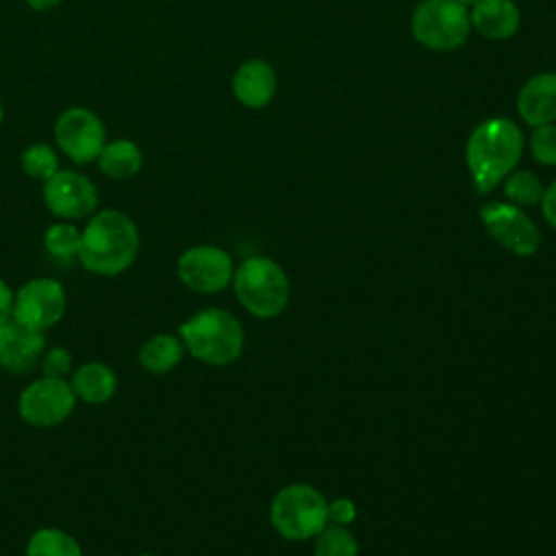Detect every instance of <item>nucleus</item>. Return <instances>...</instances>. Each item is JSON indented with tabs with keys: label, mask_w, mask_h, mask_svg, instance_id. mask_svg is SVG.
I'll return each mask as SVG.
<instances>
[{
	"label": "nucleus",
	"mask_w": 556,
	"mask_h": 556,
	"mask_svg": "<svg viewBox=\"0 0 556 556\" xmlns=\"http://www.w3.org/2000/svg\"><path fill=\"white\" fill-rule=\"evenodd\" d=\"M356 519V506L352 500L348 497H337L332 502H328V521L339 523V526H348Z\"/></svg>",
	"instance_id": "obj_27"
},
{
	"label": "nucleus",
	"mask_w": 556,
	"mask_h": 556,
	"mask_svg": "<svg viewBox=\"0 0 556 556\" xmlns=\"http://www.w3.org/2000/svg\"><path fill=\"white\" fill-rule=\"evenodd\" d=\"M521 152L523 135L515 122L508 117H489L480 122L471 130L465 148L473 189L478 193H489L515 169Z\"/></svg>",
	"instance_id": "obj_2"
},
{
	"label": "nucleus",
	"mask_w": 556,
	"mask_h": 556,
	"mask_svg": "<svg viewBox=\"0 0 556 556\" xmlns=\"http://www.w3.org/2000/svg\"><path fill=\"white\" fill-rule=\"evenodd\" d=\"M232 93L248 109H263L276 93V72L263 59H250L232 76Z\"/></svg>",
	"instance_id": "obj_15"
},
{
	"label": "nucleus",
	"mask_w": 556,
	"mask_h": 556,
	"mask_svg": "<svg viewBox=\"0 0 556 556\" xmlns=\"http://www.w3.org/2000/svg\"><path fill=\"white\" fill-rule=\"evenodd\" d=\"M98 167L102 174H106L109 178H132L135 174H139L141 165H143V154L139 150V146L130 139H113L109 143H104V148L98 154Z\"/></svg>",
	"instance_id": "obj_19"
},
{
	"label": "nucleus",
	"mask_w": 556,
	"mask_h": 556,
	"mask_svg": "<svg viewBox=\"0 0 556 556\" xmlns=\"http://www.w3.org/2000/svg\"><path fill=\"white\" fill-rule=\"evenodd\" d=\"M471 28L486 39H508L519 30L521 13L513 0H478L469 13Z\"/></svg>",
	"instance_id": "obj_16"
},
{
	"label": "nucleus",
	"mask_w": 556,
	"mask_h": 556,
	"mask_svg": "<svg viewBox=\"0 0 556 556\" xmlns=\"http://www.w3.org/2000/svg\"><path fill=\"white\" fill-rule=\"evenodd\" d=\"M185 352L187 350L180 337L172 332H156L143 341L137 358L148 374L163 376V374H169L174 367H178Z\"/></svg>",
	"instance_id": "obj_18"
},
{
	"label": "nucleus",
	"mask_w": 556,
	"mask_h": 556,
	"mask_svg": "<svg viewBox=\"0 0 556 556\" xmlns=\"http://www.w3.org/2000/svg\"><path fill=\"white\" fill-rule=\"evenodd\" d=\"M65 311L67 293L56 278H30L15 291L13 319L26 328L46 332L63 319Z\"/></svg>",
	"instance_id": "obj_8"
},
{
	"label": "nucleus",
	"mask_w": 556,
	"mask_h": 556,
	"mask_svg": "<svg viewBox=\"0 0 556 556\" xmlns=\"http://www.w3.org/2000/svg\"><path fill=\"white\" fill-rule=\"evenodd\" d=\"M480 219L486 232L517 256H532L541 245L536 224L510 202H486L480 206Z\"/></svg>",
	"instance_id": "obj_10"
},
{
	"label": "nucleus",
	"mask_w": 556,
	"mask_h": 556,
	"mask_svg": "<svg viewBox=\"0 0 556 556\" xmlns=\"http://www.w3.org/2000/svg\"><path fill=\"white\" fill-rule=\"evenodd\" d=\"M56 146L74 163L96 161L104 148L106 128L104 122L89 109L72 106L63 111L54 124Z\"/></svg>",
	"instance_id": "obj_11"
},
{
	"label": "nucleus",
	"mask_w": 556,
	"mask_h": 556,
	"mask_svg": "<svg viewBox=\"0 0 556 556\" xmlns=\"http://www.w3.org/2000/svg\"><path fill=\"white\" fill-rule=\"evenodd\" d=\"M178 337L185 350L200 363L224 367L235 363L243 352V328L239 319L226 308L208 306L187 317Z\"/></svg>",
	"instance_id": "obj_3"
},
{
	"label": "nucleus",
	"mask_w": 556,
	"mask_h": 556,
	"mask_svg": "<svg viewBox=\"0 0 556 556\" xmlns=\"http://www.w3.org/2000/svg\"><path fill=\"white\" fill-rule=\"evenodd\" d=\"M141 237L137 224L117 208H104L89 217L80 230V265L96 276H119L139 256Z\"/></svg>",
	"instance_id": "obj_1"
},
{
	"label": "nucleus",
	"mask_w": 556,
	"mask_h": 556,
	"mask_svg": "<svg viewBox=\"0 0 556 556\" xmlns=\"http://www.w3.org/2000/svg\"><path fill=\"white\" fill-rule=\"evenodd\" d=\"M70 384L76 400L85 404H104L117 391V374L106 363L89 361L72 371Z\"/></svg>",
	"instance_id": "obj_17"
},
{
	"label": "nucleus",
	"mask_w": 556,
	"mask_h": 556,
	"mask_svg": "<svg viewBox=\"0 0 556 556\" xmlns=\"http://www.w3.org/2000/svg\"><path fill=\"white\" fill-rule=\"evenodd\" d=\"M530 150L541 165H556V124L534 126L530 137Z\"/></svg>",
	"instance_id": "obj_25"
},
{
	"label": "nucleus",
	"mask_w": 556,
	"mask_h": 556,
	"mask_svg": "<svg viewBox=\"0 0 556 556\" xmlns=\"http://www.w3.org/2000/svg\"><path fill=\"white\" fill-rule=\"evenodd\" d=\"M46 350V334L22 326L13 317L0 324V367L13 374L30 371Z\"/></svg>",
	"instance_id": "obj_13"
},
{
	"label": "nucleus",
	"mask_w": 556,
	"mask_h": 556,
	"mask_svg": "<svg viewBox=\"0 0 556 556\" xmlns=\"http://www.w3.org/2000/svg\"><path fill=\"white\" fill-rule=\"evenodd\" d=\"M24 556H83V547L70 532L46 526L30 534Z\"/></svg>",
	"instance_id": "obj_20"
},
{
	"label": "nucleus",
	"mask_w": 556,
	"mask_h": 556,
	"mask_svg": "<svg viewBox=\"0 0 556 556\" xmlns=\"http://www.w3.org/2000/svg\"><path fill=\"white\" fill-rule=\"evenodd\" d=\"M137 556H154V554H137Z\"/></svg>",
	"instance_id": "obj_33"
},
{
	"label": "nucleus",
	"mask_w": 556,
	"mask_h": 556,
	"mask_svg": "<svg viewBox=\"0 0 556 556\" xmlns=\"http://www.w3.org/2000/svg\"><path fill=\"white\" fill-rule=\"evenodd\" d=\"M26 4L33 9V11H48L56 4H61V0H26Z\"/></svg>",
	"instance_id": "obj_30"
},
{
	"label": "nucleus",
	"mask_w": 556,
	"mask_h": 556,
	"mask_svg": "<svg viewBox=\"0 0 556 556\" xmlns=\"http://www.w3.org/2000/svg\"><path fill=\"white\" fill-rule=\"evenodd\" d=\"M180 282L195 293H219L232 282V258L217 245H191L176 261Z\"/></svg>",
	"instance_id": "obj_9"
},
{
	"label": "nucleus",
	"mask_w": 556,
	"mask_h": 556,
	"mask_svg": "<svg viewBox=\"0 0 556 556\" xmlns=\"http://www.w3.org/2000/svg\"><path fill=\"white\" fill-rule=\"evenodd\" d=\"M269 521L289 541L313 539L328 526V500L311 484H289L274 495Z\"/></svg>",
	"instance_id": "obj_5"
},
{
	"label": "nucleus",
	"mask_w": 556,
	"mask_h": 556,
	"mask_svg": "<svg viewBox=\"0 0 556 556\" xmlns=\"http://www.w3.org/2000/svg\"><path fill=\"white\" fill-rule=\"evenodd\" d=\"M41 193L48 211L65 222L89 217L98 206L96 185L87 176L70 169H59L43 180Z\"/></svg>",
	"instance_id": "obj_12"
},
{
	"label": "nucleus",
	"mask_w": 556,
	"mask_h": 556,
	"mask_svg": "<svg viewBox=\"0 0 556 556\" xmlns=\"http://www.w3.org/2000/svg\"><path fill=\"white\" fill-rule=\"evenodd\" d=\"M517 111L530 126L556 122V72H541L523 83L517 96Z\"/></svg>",
	"instance_id": "obj_14"
},
{
	"label": "nucleus",
	"mask_w": 556,
	"mask_h": 556,
	"mask_svg": "<svg viewBox=\"0 0 556 556\" xmlns=\"http://www.w3.org/2000/svg\"><path fill=\"white\" fill-rule=\"evenodd\" d=\"M539 204H541L543 217L556 230V182H552L547 189H543V195H541Z\"/></svg>",
	"instance_id": "obj_28"
},
{
	"label": "nucleus",
	"mask_w": 556,
	"mask_h": 556,
	"mask_svg": "<svg viewBox=\"0 0 556 556\" xmlns=\"http://www.w3.org/2000/svg\"><path fill=\"white\" fill-rule=\"evenodd\" d=\"M358 541L356 536L339 523L326 526L315 541V556H356Z\"/></svg>",
	"instance_id": "obj_22"
},
{
	"label": "nucleus",
	"mask_w": 556,
	"mask_h": 556,
	"mask_svg": "<svg viewBox=\"0 0 556 556\" xmlns=\"http://www.w3.org/2000/svg\"><path fill=\"white\" fill-rule=\"evenodd\" d=\"M22 169L28 178L48 180L59 172L56 152L48 143H33L22 152Z\"/></svg>",
	"instance_id": "obj_24"
},
{
	"label": "nucleus",
	"mask_w": 556,
	"mask_h": 556,
	"mask_svg": "<svg viewBox=\"0 0 556 556\" xmlns=\"http://www.w3.org/2000/svg\"><path fill=\"white\" fill-rule=\"evenodd\" d=\"M2 117H4V109H2V102H0V122H2Z\"/></svg>",
	"instance_id": "obj_32"
},
{
	"label": "nucleus",
	"mask_w": 556,
	"mask_h": 556,
	"mask_svg": "<svg viewBox=\"0 0 556 556\" xmlns=\"http://www.w3.org/2000/svg\"><path fill=\"white\" fill-rule=\"evenodd\" d=\"M410 30L424 48L450 52L469 37V11L456 0H421L413 11Z\"/></svg>",
	"instance_id": "obj_6"
},
{
	"label": "nucleus",
	"mask_w": 556,
	"mask_h": 556,
	"mask_svg": "<svg viewBox=\"0 0 556 556\" xmlns=\"http://www.w3.org/2000/svg\"><path fill=\"white\" fill-rule=\"evenodd\" d=\"M39 365L43 369V376H54V378H65L67 374H72V365H74V356L67 348L61 345H52L46 348Z\"/></svg>",
	"instance_id": "obj_26"
},
{
	"label": "nucleus",
	"mask_w": 556,
	"mask_h": 556,
	"mask_svg": "<svg viewBox=\"0 0 556 556\" xmlns=\"http://www.w3.org/2000/svg\"><path fill=\"white\" fill-rule=\"evenodd\" d=\"M13 300H15V291L7 285V280L0 278V324L13 317Z\"/></svg>",
	"instance_id": "obj_29"
},
{
	"label": "nucleus",
	"mask_w": 556,
	"mask_h": 556,
	"mask_svg": "<svg viewBox=\"0 0 556 556\" xmlns=\"http://www.w3.org/2000/svg\"><path fill=\"white\" fill-rule=\"evenodd\" d=\"M76 395L67 378L39 376L17 397V415L33 428H54L76 408Z\"/></svg>",
	"instance_id": "obj_7"
},
{
	"label": "nucleus",
	"mask_w": 556,
	"mask_h": 556,
	"mask_svg": "<svg viewBox=\"0 0 556 556\" xmlns=\"http://www.w3.org/2000/svg\"><path fill=\"white\" fill-rule=\"evenodd\" d=\"M456 2H460L463 7H467V9H469V7H473L478 0H456Z\"/></svg>",
	"instance_id": "obj_31"
},
{
	"label": "nucleus",
	"mask_w": 556,
	"mask_h": 556,
	"mask_svg": "<svg viewBox=\"0 0 556 556\" xmlns=\"http://www.w3.org/2000/svg\"><path fill=\"white\" fill-rule=\"evenodd\" d=\"M543 189L541 180L530 172H510L504 182V195L517 206H532L541 202Z\"/></svg>",
	"instance_id": "obj_23"
},
{
	"label": "nucleus",
	"mask_w": 556,
	"mask_h": 556,
	"mask_svg": "<svg viewBox=\"0 0 556 556\" xmlns=\"http://www.w3.org/2000/svg\"><path fill=\"white\" fill-rule=\"evenodd\" d=\"M43 248L46 252L61 263L78 258L80 252V230L70 222H56L46 228L43 232Z\"/></svg>",
	"instance_id": "obj_21"
},
{
	"label": "nucleus",
	"mask_w": 556,
	"mask_h": 556,
	"mask_svg": "<svg viewBox=\"0 0 556 556\" xmlns=\"http://www.w3.org/2000/svg\"><path fill=\"white\" fill-rule=\"evenodd\" d=\"M232 289L241 306L261 319L280 315L291 291L287 271L267 256L245 258L232 274Z\"/></svg>",
	"instance_id": "obj_4"
}]
</instances>
